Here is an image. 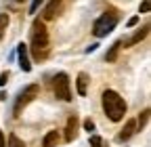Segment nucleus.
<instances>
[{
    "mask_svg": "<svg viewBox=\"0 0 151 147\" xmlns=\"http://www.w3.org/2000/svg\"><path fill=\"white\" fill-rule=\"evenodd\" d=\"M52 90L55 97L61 101H71V88H69V76L65 71H59L52 80Z\"/></svg>",
    "mask_w": 151,
    "mask_h": 147,
    "instance_id": "nucleus-5",
    "label": "nucleus"
},
{
    "mask_svg": "<svg viewBox=\"0 0 151 147\" xmlns=\"http://www.w3.org/2000/svg\"><path fill=\"white\" fill-rule=\"evenodd\" d=\"M40 4H44V0H34V2L29 4V13H38V9H40Z\"/></svg>",
    "mask_w": 151,
    "mask_h": 147,
    "instance_id": "nucleus-17",
    "label": "nucleus"
},
{
    "mask_svg": "<svg viewBox=\"0 0 151 147\" xmlns=\"http://www.w3.org/2000/svg\"><path fill=\"white\" fill-rule=\"evenodd\" d=\"M6 82H9V71L0 74V86H6Z\"/></svg>",
    "mask_w": 151,
    "mask_h": 147,
    "instance_id": "nucleus-21",
    "label": "nucleus"
},
{
    "mask_svg": "<svg viewBox=\"0 0 151 147\" xmlns=\"http://www.w3.org/2000/svg\"><path fill=\"white\" fill-rule=\"evenodd\" d=\"M38 93H40V86H38V84H29V86H25V88L21 90V93H19L17 101H15L13 116H15V118H19V116H21V112L25 109V105H27L29 101H34V99L38 97Z\"/></svg>",
    "mask_w": 151,
    "mask_h": 147,
    "instance_id": "nucleus-4",
    "label": "nucleus"
},
{
    "mask_svg": "<svg viewBox=\"0 0 151 147\" xmlns=\"http://www.w3.org/2000/svg\"><path fill=\"white\" fill-rule=\"evenodd\" d=\"M97 46H99V44H90V46L86 48V53H92V50H97Z\"/></svg>",
    "mask_w": 151,
    "mask_h": 147,
    "instance_id": "nucleus-24",
    "label": "nucleus"
},
{
    "mask_svg": "<svg viewBox=\"0 0 151 147\" xmlns=\"http://www.w3.org/2000/svg\"><path fill=\"white\" fill-rule=\"evenodd\" d=\"M76 137H78V116H69V120H67V126H65V141L67 143H71Z\"/></svg>",
    "mask_w": 151,
    "mask_h": 147,
    "instance_id": "nucleus-7",
    "label": "nucleus"
},
{
    "mask_svg": "<svg viewBox=\"0 0 151 147\" xmlns=\"http://www.w3.org/2000/svg\"><path fill=\"white\" fill-rule=\"evenodd\" d=\"M17 2H21V0H17Z\"/></svg>",
    "mask_w": 151,
    "mask_h": 147,
    "instance_id": "nucleus-25",
    "label": "nucleus"
},
{
    "mask_svg": "<svg viewBox=\"0 0 151 147\" xmlns=\"http://www.w3.org/2000/svg\"><path fill=\"white\" fill-rule=\"evenodd\" d=\"M9 147H25V143L17 135H9Z\"/></svg>",
    "mask_w": 151,
    "mask_h": 147,
    "instance_id": "nucleus-16",
    "label": "nucleus"
},
{
    "mask_svg": "<svg viewBox=\"0 0 151 147\" xmlns=\"http://www.w3.org/2000/svg\"><path fill=\"white\" fill-rule=\"evenodd\" d=\"M134 133H137V122H134V120H128L126 126L122 128V133L118 135V139H120V141H128Z\"/></svg>",
    "mask_w": 151,
    "mask_h": 147,
    "instance_id": "nucleus-9",
    "label": "nucleus"
},
{
    "mask_svg": "<svg viewBox=\"0 0 151 147\" xmlns=\"http://www.w3.org/2000/svg\"><path fill=\"white\" fill-rule=\"evenodd\" d=\"M149 9H151V0H143V2H141V9H139V13H149Z\"/></svg>",
    "mask_w": 151,
    "mask_h": 147,
    "instance_id": "nucleus-19",
    "label": "nucleus"
},
{
    "mask_svg": "<svg viewBox=\"0 0 151 147\" xmlns=\"http://www.w3.org/2000/svg\"><path fill=\"white\" fill-rule=\"evenodd\" d=\"M90 147H103V139H101V137H97V135L90 137Z\"/></svg>",
    "mask_w": 151,
    "mask_h": 147,
    "instance_id": "nucleus-18",
    "label": "nucleus"
},
{
    "mask_svg": "<svg viewBox=\"0 0 151 147\" xmlns=\"http://www.w3.org/2000/svg\"><path fill=\"white\" fill-rule=\"evenodd\" d=\"M34 59H46L48 57V32L42 19H34L32 23V32H29V46Z\"/></svg>",
    "mask_w": 151,
    "mask_h": 147,
    "instance_id": "nucleus-1",
    "label": "nucleus"
},
{
    "mask_svg": "<svg viewBox=\"0 0 151 147\" xmlns=\"http://www.w3.org/2000/svg\"><path fill=\"white\" fill-rule=\"evenodd\" d=\"M120 48H122V40H118V42H113L111 44V48L107 50V55H105V59H107V63H113L118 59V53H120Z\"/></svg>",
    "mask_w": 151,
    "mask_h": 147,
    "instance_id": "nucleus-13",
    "label": "nucleus"
},
{
    "mask_svg": "<svg viewBox=\"0 0 151 147\" xmlns=\"http://www.w3.org/2000/svg\"><path fill=\"white\" fill-rule=\"evenodd\" d=\"M17 55H19V65L23 71H32V63H29V55H27V44H19L17 46Z\"/></svg>",
    "mask_w": 151,
    "mask_h": 147,
    "instance_id": "nucleus-8",
    "label": "nucleus"
},
{
    "mask_svg": "<svg viewBox=\"0 0 151 147\" xmlns=\"http://www.w3.org/2000/svg\"><path fill=\"white\" fill-rule=\"evenodd\" d=\"M57 145H59V133H57V130H48L44 135L42 147H57Z\"/></svg>",
    "mask_w": 151,
    "mask_h": 147,
    "instance_id": "nucleus-12",
    "label": "nucleus"
},
{
    "mask_svg": "<svg viewBox=\"0 0 151 147\" xmlns=\"http://www.w3.org/2000/svg\"><path fill=\"white\" fill-rule=\"evenodd\" d=\"M84 130H88V133H92L94 130V122L88 118V120H84Z\"/></svg>",
    "mask_w": 151,
    "mask_h": 147,
    "instance_id": "nucleus-20",
    "label": "nucleus"
},
{
    "mask_svg": "<svg viewBox=\"0 0 151 147\" xmlns=\"http://www.w3.org/2000/svg\"><path fill=\"white\" fill-rule=\"evenodd\" d=\"M149 109H145V112L139 116V120H137V130H141V128H145V124H147V120H149Z\"/></svg>",
    "mask_w": 151,
    "mask_h": 147,
    "instance_id": "nucleus-15",
    "label": "nucleus"
},
{
    "mask_svg": "<svg viewBox=\"0 0 151 147\" xmlns=\"http://www.w3.org/2000/svg\"><path fill=\"white\" fill-rule=\"evenodd\" d=\"M6 27H9V15H6V13H0V40L4 38Z\"/></svg>",
    "mask_w": 151,
    "mask_h": 147,
    "instance_id": "nucleus-14",
    "label": "nucleus"
},
{
    "mask_svg": "<svg viewBox=\"0 0 151 147\" xmlns=\"http://www.w3.org/2000/svg\"><path fill=\"white\" fill-rule=\"evenodd\" d=\"M147 34H149V25H143V27H141L134 36H132L128 42H124V46H134V44H139L141 40H145V38H147Z\"/></svg>",
    "mask_w": 151,
    "mask_h": 147,
    "instance_id": "nucleus-10",
    "label": "nucleus"
},
{
    "mask_svg": "<svg viewBox=\"0 0 151 147\" xmlns=\"http://www.w3.org/2000/svg\"><path fill=\"white\" fill-rule=\"evenodd\" d=\"M116 25H118V15H116V13H103L99 19L94 21L92 34L97 36V38H103V36H107Z\"/></svg>",
    "mask_w": 151,
    "mask_h": 147,
    "instance_id": "nucleus-3",
    "label": "nucleus"
},
{
    "mask_svg": "<svg viewBox=\"0 0 151 147\" xmlns=\"http://www.w3.org/2000/svg\"><path fill=\"white\" fill-rule=\"evenodd\" d=\"M88 82H90L88 74L80 71V74H78V95H80V97H86V90H88Z\"/></svg>",
    "mask_w": 151,
    "mask_h": 147,
    "instance_id": "nucleus-11",
    "label": "nucleus"
},
{
    "mask_svg": "<svg viewBox=\"0 0 151 147\" xmlns=\"http://www.w3.org/2000/svg\"><path fill=\"white\" fill-rule=\"evenodd\" d=\"M103 109L111 122H120L126 114V101L116 90H105L103 93Z\"/></svg>",
    "mask_w": 151,
    "mask_h": 147,
    "instance_id": "nucleus-2",
    "label": "nucleus"
},
{
    "mask_svg": "<svg viewBox=\"0 0 151 147\" xmlns=\"http://www.w3.org/2000/svg\"><path fill=\"white\" fill-rule=\"evenodd\" d=\"M0 147H6V141H4V133L0 130Z\"/></svg>",
    "mask_w": 151,
    "mask_h": 147,
    "instance_id": "nucleus-23",
    "label": "nucleus"
},
{
    "mask_svg": "<svg viewBox=\"0 0 151 147\" xmlns=\"http://www.w3.org/2000/svg\"><path fill=\"white\" fill-rule=\"evenodd\" d=\"M65 0H50V2L46 4L44 13H42V21H48V19H55L57 15L61 13V6H63Z\"/></svg>",
    "mask_w": 151,
    "mask_h": 147,
    "instance_id": "nucleus-6",
    "label": "nucleus"
},
{
    "mask_svg": "<svg viewBox=\"0 0 151 147\" xmlns=\"http://www.w3.org/2000/svg\"><path fill=\"white\" fill-rule=\"evenodd\" d=\"M139 23V17H130V19H128V27H134Z\"/></svg>",
    "mask_w": 151,
    "mask_h": 147,
    "instance_id": "nucleus-22",
    "label": "nucleus"
}]
</instances>
